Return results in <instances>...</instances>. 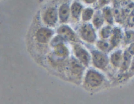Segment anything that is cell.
<instances>
[{
	"instance_id": "obj_24",
	"label": "cell",
	"mask_w": 134,
	"mask_h": 104,
	"mask_svg": "<svg viewBox=\"0 0 134 104\" xmlns=\"http://www.w3.org/2000/svg\"><path fill=\"white\" fill-rule=\"evenodd\" d=\"M84 4L85 5H88L89 6H91V5H96L98 1V0H81Z\"/></svg>"
},
{
	"instance_id": "obj_25",
	"label": "cell",
	"mask_w": 134,
	"mask_h": 104,
	"mask_svg": "<svg viewBox=\"0 0 134 104\" xmlns=\"http://www.w3.org/2000/svg\"><path fill=\"white\" fill-rule=\"evenodd\" d=\"M79 1H81V0H79Z\"/></svg>"
},
{
	"instance_id": "obj_21",
	"label": "cell",
	"mask_w": 134,
	"mask_h": 104,
	"mask_svg": "<svg viewBox=\"0 0 134 104\" xmlns=\"http://www.w3.org/2000/svg\"><path fill=\"white\" fill-rule=\"evenodd\" d=\"M110 1H111V0H98L96 5H97V8L98 9H102V8L105 7V6H108Z\"/></svg>"
},
{
	"instance_id": "obj_7",
	"label": "cell",
	"mask_w": 134,
	"mask_h": 104,
	"mask_svg": "<svg viewBox=\"0 0 134 104\" xmlns=\"http://www.w3.org/2000/svg\"><path fill=\"white\" fill-rule=\"evenodd\" d=\"M54 30L48 26L43 25L38 27L34 33L35 40L41 45L49 44L53 36H54Z\"/></svg>"
},
{
	"instance_id": "obj_4",
	"label": "cell",
	"mask_w": 134,
	"mask_h": 104,
	"mask_svg": "<svg viewBox=\"0 0 134 104\" xmlns=\"http://www.w3.org/2000/svg\"><path fill=\"white\" fill-rule=\"evenodd\" d=\"M58 6L56 5H51L43 9L41 18L44 25L51 28H54L57 26L59 23Z\"/></svg>"
},
{
	"instance_id": "obj_17",
	"label": "cell",
	"mask_w": 134,
	"mask_h": 104,
	"mask_svg": "<svg viewBox=\"0 0 134 104\" xmlns=\"http://www.w3.org/2000/svg\"><path fill=\"white\" fill-rule=\"evenodd\" d=\"M95 45L96 48L102 51L105 52V53H109L111 51H113L111 46L110 44L109 40H104V39L99 38L97 40L96 42Z\"/></svg>"
},
{
	"instance_id": "obj_12",
	"label": "cell",
	"mask_w": 134,
	"mask_h": 104,
	"mask_svg": "<svg viewBox=\"0 0 134 104\" xmlns=\"http://www.w3.org/2000/svg\"><path fill=\"white\" fill-rule=\"evenodd\" d=\"M84 6L82 2L79 0H73L71 5V20L75 22L80 21Z\"/></svg>"
},
{
	"instance_id": "obj_11",
	"label": "cell",
	"mask_w": 134,
	"mask_h": 104,
	"mask_svg": "<svg viewBox=\"0 0 134 104\" xmlns=\"http://www.w3.org/2000/svg\"><path fill=\"white\" fill-rule=\"evenodd\" d=\"M52 54L58 58L64 60H68L70 58V50L67 46V42H62L53 46Z\"/></svg>"
},
{
	"instance_id": "obj_2",
	"label": "cell",
	"mask_w": 134,
	"mask_h": 104,
	"mask_svg": "<svg viewBox=\"0 0 134 104\" xmlns=\"http://www.w3.org/2000/svg\"><path fill=\"white\" fill-rule=\"evenodd\" d=\"M96 30L92 23L83 22L77 28V32L81 40L88 44H95L98 36Z\"/></svg>"
},
{
	"instance_id": "obj_23",
	"label": "cell",
	"mask_w": 134,
	"mask_h": 104,
	"mask_svg": "<svg viewBox=\"0 0 134 104\" xmlns=\"http://www.w3.org/2000/svg\"><path fill=\"white\" fill-rule=\"evenodd\" d=\"M126 50L131 55L133 56L134 55V42L129 44V45L127 46Z\"/></svg>"
},
{
	"instance_id": "obj_9",
	"label": "cell",
	"mask_w": 134,
	"mask_h": 104,
	"mask_svg": "<svg viewBox=\"0 0 134 104\" xmlns=\"http://www.w3.org/2000/svg\"><path fill=\"white\" fill-rule=\"evenodd\" d=\"M71 0L63 1L58 6L59 23H68L71 20Z\"/></svg>"
},
{
	"instance_id": "obj_8",
	"label": "cell",
	"mask_w": 134,
	"mask_h": 104,
	"mask_svg": "<svg viewBox=\"0 0 134 104\" xmlns=\"http://www.w3.org/2000/svg\"><path fill=\"white\" fill-rule=\"evenodd\" d=\"M56 34L62 36L67 42L72 44L76 42H81V39L79 37L77 32L73 29L67 23L61 24L56 29Z\"/></svg>"
},
{
	"instance_id": "obj_3",
	"label": "cell",
	"mask_w": 134,
	"mask_h": 104,
	"mask_svg": "<svg viewBox=\"0 0 134 104\" xmlns=\"http://www.w3.org/2000/svg\"><path fill=\"white\" fill-rule=\"evenodd\" d=\"M85 66L81 63L74 56L71 57L66 66L67 74L73 81H81L85 72Z\"/></svg>"
},
{
	"instance_id": "obj_18",
	"label": "cell",
	"mask_w": 134,
	"mask_h": 104,
	"mask_svg": "<svg viewBox=\"0 0 134 104\" xmlns=\"http://www.w3.org/2000/svg\"><path fill=\"white\" fill-rule=\"evenodd\" d=\"M113 26L111 25L106 24L104 25L102 27L99 29L98 32V36L99 38L104 39V40H109L112 33Z\"/></svg>"
},
{
	"instance_id": "obj_6",
	"label": "cell",
	"mask_w": 134,
	"mask_h": 104,
	"mask_svg": "<svg viewBox=\"0 0 134 104\" xmlns=\"http://www.w3.org/2000/svg\"><path fill=\"white\" fill-rule=\"evenodd\" d=\"M72 51L73 56L86 68L91 64V53L81 42L72 44Z\"/></svg>"
},
{
	"instance_id": "obj_20",
	"label": "cell",
	"mask_w": 134,
	"mask_h": 104,
	"mask_svg": "<svg viewBox=\"0 0 134 104\" xmlns=\"http://www.w3.org/2000/svg\"><path fill=\"white\" fill-rule=\"evenodd\" d=\"M122 42L124 45L128 46L129 44L134 42V31L133 30L128 29L124 31V38H123Z\"/></svg>"
},
{
	"instance_id": "obj_14",
	"label": "cell",
	"mask_w": 134,
	"mask_h": 104,
	"mask_svg": "<svg viewBox=\"0 0 134 104\" xmlns=\"http://www.w3.org/2000/svg\"><path fill=\"white\" fill-rule=\"evenodd\" d=\"M101 10H102V14H103L105 23L107 24L113 25L114 23H115V17L114 10L112 9V7L108 5V6L102 8Z\"/></svg>"
},
{
	"instance_id": "obj_5",
	"label": "cell",
	"mask_w": 134,
	"mask_h": 104,
	"mask_svg": "<svg viewBox=\"0 0 134 104\" xmlns=\"http://www.w3.org/2000/svg\"><path fill=\"white\" fill-rule=\"evenodd\" d=\"M91 63L93 66L101 71H106L110 66L109 56L107 53L102 51L96 48L90 50Z\"/></svg>"
},
{
	"instance_id": "obj_19",
	"label": "cell",
	"mask_w": 134,
	"mask_h": 104,
	"mask_svg": "<svg viewBox=\"0 0 134 104\" xmlns=\"http://www.w3.org/2000/svg\"><path fill=\"white\" fill-rule=\"evenodd\" d=\"M95 11V9L90 6L84 8L81 18L82 22H89L90 21H91L94 16Z\"/></svg>"
},
{
	"instance_id": "obj_22",
	"label": "cell",
	"mask_w": 134,
	"mask_h": 104,
	"mask_svg": "<svg viewBox=\"0 0 134 104\" xmlns=\"http://www.w3.org/2000/svg\"><path fill=\"white\" fill-rule=\"evenodd\" d=\"M128 74L129 77L134 75V55L132 56V60H131L130 66L129 70H128Z\"/></svg>"
},
{
	"instance_id": "obj_15",
	"label": "cell",
	"mask_w": 134,
	"mask_h": 104,
	"mask_svg": "<svg viewBox=\"0 0 134 104\" xmlns=\"http://www.w3.org/2000/svg\"><path fill=\"white\" fill-rule=\"evenodd\" d=\"M92 24L96 29H99L105 25V20L102 14V10L98 9L95 11L92 19L91 20Z\"/></svg>"
},
{
	"instance_id": "obj_13",
	"label": "cell",
	"mask_w": 134,
	"mask_h": 104,
	"mask_svg": "<svg viewBox=\"0 0 134 104\" xmlns=\"http://www.w3.org/2000/svg\"><path fill=\"white\" fill-rule=\"evenodd\" d=\"M124 57V51L116 49L113 51L109 55L110 65L115 69L120 68Z\"/></svg>"
},
{
	"instance_id": "obj_10",
	"label": "cell",
	"mask_w": 134,
	"mask_h": 104,
	"mask_svg": "<svg viewBox=\"0 0 134 104\" xmlns=\"http://www.w3.org/2000/svg\"><path fill=\"white\" fill-rule=\"evenodd\" d=\"M124 32H123L121 27L119 26H114L113 27L112 33L109 39V41L113 50H114L115 48H118L122 42Z\"/></svg>"
},
{
	"instance_id": "obj_16",
	"label": "cell",
	"mask_w": 134,
	"mask_h": 104,
	"mask_svg": "<svg viewBox=\"0 0 134 104\" xmlns=\"http://www.w3.org/2000/svg\"><path fill=\"white\" fill-rule=\"evenodd\" d=\"M132 55H131L126 50L124 51V57H123L122 62L121 64L119 71L120 72L121 74H128V70H129L130 66L131 60H132Z\"/></svg>"
},
{
	"instance_id": "obj_1",
	"label": "cell",
	"mask_w": 134,
	"mask_h": 104,
	"mask_svg": "<svg viewBox=\"0 0 134 104\" xmlns=\"http://www.w3.org/2000/svg\"><path fill=\"white\" fill-rule=\"evenodd\" d=\"M105 81V76L101 70L96 68H89L84 74L82 83L85 89L94 90L101 88Z\"/></svg>"
}]
</instances>
